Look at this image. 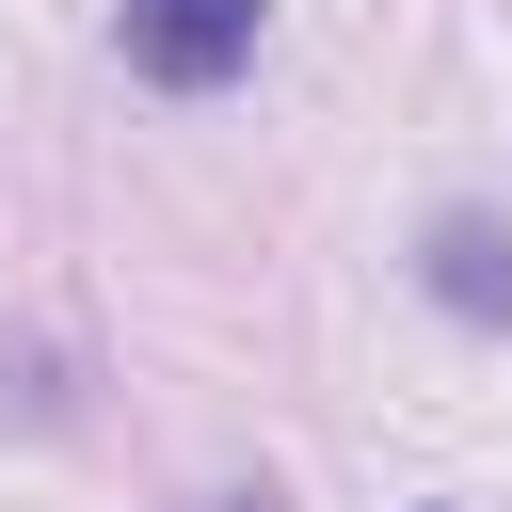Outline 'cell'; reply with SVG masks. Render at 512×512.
I'll list each match as a JSON object with an SVG mask.
<instances>
[{
    "instance_id": "1",
    "label": "cell",
    "mask_w": 512,
    "mask_h": 512,
    "mask_svg": "<svg viewBox=\"0 0 512 512\" xmlns=\"http://www.w3.org/2000/svg\"><path fill=\"white\" fill-rule=\"evenodd\" d=\"M256 32H272V0H128V64H144V80H176V96L240 80V64H256Z\"/></svg>"
},
{
    "instance_id": "2",
    "label": "cell",
    "mask_w": 512,
    "mask_h": 512,
    "mask_svg": "<svg viewBox=\"0 0 512 512\" xmlns=\"http://www.w3.org/2000/svg\"><path fill=\"white\" fill-rule=\"evenodd\" d=\"M432 304H464V320H512V240H496L480 208H448V224H432Z\"/></svg>"
}]
</instances>
